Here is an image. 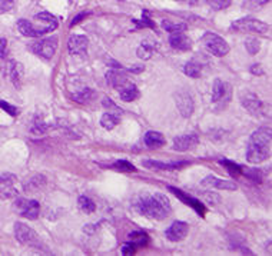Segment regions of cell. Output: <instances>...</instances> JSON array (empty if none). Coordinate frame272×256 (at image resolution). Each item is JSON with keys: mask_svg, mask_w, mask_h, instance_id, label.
Segmentation results:
<instances>
[{"mask_svg": "<svg viewBox=\"0 0 272 256\" xmlns=\"http://www.w3.org/2000/svg\"><path fill=\"white\" fill-rule=\"evenodd\" d=\"M89 46V39L82 35H72L68 41V49L70 54H86Z\"/></svg>", "mask_w": 272, "mask_h": 256, "instance_id": "14", "label": "cell"}, {"mask_svg": "<svg viewBox=\"0 0 272 256\" xmlns=\"http://www.w3.org/2000/svg\"><path fill=\"white\" fill-rule=\"evenodd\" d=\"M16 180V176L12 173L0 176V199H10L17 195V190L13 186Z\"/></svg>", "mask_w": 272, "mask_h": 256, "instance_id": "13", "label": "cell"}, {"mask_svg": "<svg viewBox=\"0 0 272 256\" xmlns=\"http://www.w3.org/2000/svg\"><path fill=\"white\" fill-rule=\"evenodd\" d=\"M46 130H47V126L45 125V122L42 121L39 116H36L35 121H33V126H32V133H35V135H42V133H45Z\"/></svg>", "mask_w": 272, "mask_h": 256, "instance_id": "34", "label": "cell"}, {"mask_svg": "<svg viewBox=\"0 0 272 256\" xmlns=\"http://www.w3.org/2000/svg\"><path fill=\"white\" fill-rule=\"evenodd\" d=\"M143 142L145 145L150 149H158L165 145V137L161 132H156V130H149L146 132V135L143 137Z\"/></svg>", "mask_w": 272, "mask_h": 256, "instance_id": "21", "label": "cell"}, {"mask_svg": "<svg viewBox=\"0 0 272 256\" xmlns=\"http://www.w3.org/2000/svg\"><path fill=\"white\" fill-rule=\"evenodd\" d=\"M78 206H79V209H81L82 212H85V213H93L96 211V205L95 202L91 199V198H88V196H81L79 199H78Z\"/></svg>", "mask_w": 272, "mask_h": 256, "instance_id": "29", "label": "cell"}, {"mask_svg": "<svg viewBox=\"0 0 272 256\" xmlns=\"http://www.w3.org/2000/svg\"><path fill=\"white\" fill-rule=\"evenodd\" d=\"M14 209L23 216L27 217L30 220H36L39 217L41 213V205L38 201L35 199H23V198H19L16 202H14Z\"/></svg>", "mask_w": 272, "mask_h": 256, "instance_id": "8", "label": "cell"}, {"mask_svg": "<svg viewBox=\"0 0 272 256\" xmlns=\"http://www.w3.org/2000/svg\"><path fill=\"white\" fill-rule=\"evenodd\" d=\"M242 173H245V176H248L252 182H261V172H259L258 169H242Z\"/></svg>", "mask_w": 272, "mask_h": 256, "instance_id": "39", "label": "cell"}, {"mask_svg": "<svg viewBox=\"0 0 272 256\" xmlns=\"http://www.w3.org/2000/svg\"><path fill=\"white\" fill-rule=\"evenodd\" d=\"M142 165L148 169H155V171H177L181 169L186 165H189V162L181 161V162H158V161H152V159H145L142 161Z\"/></svg>", "mask_w": 272, "mask_h": 256, "instance_id": "17", "label": "cell"}, {"mask_svg": "<svg viewBox=\"0 0 272 256\" xmlns=\"http://www.w3.org/2000/svg\"><path fill=\"white\" fill-rule=\"evenodd\" d=\"M0 108L3 109L4 112H7L10 116H17L19 115V109L13 106V105H10V103H7L6 100H0Z\"/></svg>", "mask_w": 272, "mask_h": 256, "instance_id": "38", "label": "cell"}, {"mask_svg": "<svg viewBox=\"0 0 272 256\" xmlns=\"http://www.w3.org/2000/svg\"><path fill=\"white\" fill-rule=\"evenodd\" d=\"M177 108L182 118H190L193 113V99L188 92H179L175 96Z\"/></svg>", "mask_w": 272, "mask_h": 256, "instance_id": "12", "label": "cell"}, {"mask_svg": "<svg viewBox=\"0 0 272 256\" xmlns=\"http://www.w3.org/2000/svg\"><path fill=\"white\" fill-rule=\"evenodd\" d=\"M92 94H93V92L91 90V89H83V90H81V92H78V93H75L72 97H73V100L75 102H78V103H85V102H88L91 97H92Z\"/></svg>", "mask_w": 272, "mask_h": 256, "instance_id": "33", "label": "cell"}, {"mask_svg": "<svg viewBox=\"0 0 272 256\" xmlns=\"http://www.w3.org/2000/svg\"><path fill=\"white\" fill-rule=\"evenodd\" d=\"M143 70H145L143 66H135V68L129 69V72H132V73H140V72H143Z\"/></svg>", "mask_w": 272, "mask_h": 256, "instance_id": "47", "label": "cell"}, {"mask_svg": "<svg viewBox=\"0 0 272 256\" xmlns=\"http://www.w3.org/2000/svg\"><path fill=\"white\" fill-rule=\"evenodd\" d=\"M252 1H254V6L258 7V6H265V4L270 3L271 0H252Z\"/></svg>", "mask_w": 272, "mask_h": 256, "instance_id": "46", "label": "cell"}, {"mask_svg": "<svg viewBox=\"0 0 272 256\" xmlns=\"http://www.w3.org/2000/svg\"><path fill=\"white\" fill-rule=\"evenodd\" d=\"M134 23H135L137 29H143V27H150V29H155V27H156L155 22L150 19L149 10H146V9L142 12V19H140V20L134 19Z\"/></svg>", "mask_w": 272, "mask_h": 256, "instance_id": "30", "label": "cell"}, {"mask_svg": "<svg viewBox=\"0 0 272 256\" xmlns=\"http://www.w3.org/2000/svg\"><path fill=\"white\" fill-rule=\"evenodd\" d=\"M198 143H199V136L196 133L181 135L174 139V149L178 152H186V150L195 148Z\"/></svg>", "mask_w": 272, "mask_h": 256, "instance_id": "16", "label": "cell"}, {"mask_svg": "<svg viewBox=\"0 0 272 256\" xmlns=\"http://www.w3.org/2000/svg\"><path fill=\"white\" fill-rule=\"evenodd\" d=\"M201 43L209 53H212L217 57H222L229 53V44L222 36L214 32H205L204 36L201 38Z\"/></svg>", "mask_w": 272, "mask_h": 256, "instance_id": "4", "label": "cell"}, {"mask_svg": "<svg viewBox=\"0 0 272 256\" xmlns=\"http://www.w3.org/2000/svg\"><path fill=\"white\" fill-rule=\"evenodd\" d=\"M29 50L43 59H52L57 50V38L39 39L29 44Z\"/></svg>", "mask_w": 272, "mask_h": 256, "instance_id": "7", "label": "cell"}, {"mask_svg": "<svg viewBox=\"0 0 272 256\" xmlns=\"http://www.w3.org/2000/svg\"><path fill=\"white\" fill-rule=\"evenodd\" d=\"M14 236L22 245H26V246L35 248V249L43 248L38 233L32 228H29L27 225L22 223V222H16L14 223Z\"/></svg>", "mask_w": 272, "mask_h": 256, "instance_id": "6", "label": "cell"}, {"mask_svg": "<svg viewBox=\"0 0 272 256\" xmlns=\"http://www.w3.org/2000/svg\"><path fill=\"white\" fill-rule=\"evenodd\" d=\"M251 73H254V75H262V73H264V70L261 69L259 65H254V66L251 68Z\"/></svg>", "mask_w": 272, "mask_h": 256, "instance_id": "45", "label": "cell"}, {"mask_svg": "<svg viewBox=\"0 0 272 256\" xmlns=\"http://www.w3.org/2000/svg\"><path fill=\"white\" fill-rule=\"evenodd\" d=\"M239 100L241 105L244 106L251 115H259L264 109V103L262 100H259V97L255 93L249 92V90H241L239 92Z\"/></svg>", "mask_w": 272, "mask_h": 256, "instance_id": "9", "label": "cell"}, {"mask_svg": "<svg viewBox=\"0 0 272 256\" xmlns=\"http://www.w3.org/2000/svg\"><path fill=\"white\" fill-rule=\"evenodd\" d=\"M183 73L186 76H189L192 79H198L202 75V65L198 63L196 60H189L185 66H183Z\"/></svg>", "mask_w": 272, "mask_h": 256, "instance_id": "24", "label": "cell"}, {"mask_svg": "<svg viewBox=\"0 0 272 256\" xmlns=\"http://www.w3.org/2000/svg\"><path fill=\"white\" fill-rule=\"evenodd\" d=\"M206 3L211 7H214L215 10H222V9H227L231 4V0H206Z\"/></svg>", "mask_w": 272, "mask_h": 256, "instance_id": "37", "label": "cell"}, {"mask_svg": "<svg viewBox=\"0 0 272 256\" xmlns=\"http://www.w3.org/2000/svg\"><path fill=\"white\" fill-rule=\"evenodd\" d=\"M102 105L108 109V112H110V113H115V115H118V116H121V115H122V109L119 108L118 105H115V103H113V100H112V99H109V97H105V99H103Z\"/></svg>", "mask_w": 272, "mask_h": 256, "instance_id": "36", "label": "cell"}, {"mask_svg": "<svg viewBox=\"0 0 272 256\" xmlns=\"http://www.w3.org/2000/svg\"><path fill=\"white\" fill-rule=\"evenodd\" d=\"M86 16H89V13H81V14H78L76 17H73V20H72V23H70V26H75V25H78V23L81 22L82 19H85Z\"/></svg>", "mask_w": 272, "mask_h": 256, "instance_id": "44", "label": "cell"}, {"mask_svg": "<svg viewBox=\"0 0 272 256\" xmlns=\"http://www.w3.org/2000/svg\"><path fill=\"white\" fill-rule=\"evenodd\" d=\"M175 1H186V0H175Z\"/></svg>", "mask_w": 272, "mask_h": 256, "instance_id": "48", "label": "cell"}, {"mask_svg": "<svg viewBox=\"0 0 272 256\" xmlns=\"http://www.w3.org/2000/svg\"><path fill=\"white\" fill-rule=\"evenodd\" d=\"M23 73H25V69H23V65H22V63L14 62V60H12V62L9 63V76H10L12 83H13L17 89H20V86H22Z\"/></svg>", "mask_w": 272, "mask_h": 256, "instance_id": "19", "label": "cell"}, {"mask_svg": "<svg viewBox=\"0 0 272 256\" xmlns=\"http://www.w3.org/2000/svg\"><path fill=\"white\" fill-rule=\"evenodd\" d=\"M162 27L165 29V32H169V33H178V32L186 30L185 23H172L171 20H162Z\"/></svg>", "mask_w": 272, "mask_h": 256, "instance_id": "31", "label": "cell"}, {"mask_svg": "<svg viewBox=\"0 0 272 256\" xmlns=\"http://www.w3.org/2000/svg\"><path fill=\"white\" fill-rule=\"evenodd\" d=\"M169 43L172 49H177L179 52H186L192 47V42L189 38H186L183 35V32H178V33H171L169 36Z\"/></svg>", "mask_w": 272, "mask_h": 256, "instance_id": "18", "label": "cell"}, {"mask_svg": "<svg viewBox=\"0 0 272 256\" xmlns=\"http://www.w3.org/2000/svg\"><path fill=\"white\" fill-rule=\"evenodd\" d=\"M168 190H169V192H172L179 201H182L185 205L190 206V208H192L198 215L201 216V217H204L206 209H205L204 203L201 202V201H198L196 198H192V196L188 195L186 192H183V190H181V189L175 188V186H168Z\"/></svg>", "mask_w": 272, "mask_h": 256, "instance_id": "10", "label": "cell"}, {"mask_svg": "<svg viewBox=\"0 0 272 256\" xmlns=\"http://www.w3.org/2000/svg\"><path fill=\"white\" fill-rule=\"evenodd\" d=\"M129 242H132L136 248L146 246L149 243V235L143 230H135L129 235Z\"/></svg>", "mask_w": 272, "mask_h": 256, "instance_id": "26", "label": "cell"}, {"mask_svg": "<svg viewBox=\"0 0 272 256\" xmlns=\"http://www.w3.org/2000/svg\"><path fill=\"white\" fill-rule=\"evenodd\" d=\"M201 185L204 188H215L221 189V190H236L238 185L233 180H224V179H218L215 176L209 175L204 177L201 180Z\"/></svg>", "mask_w": 272, "mask_h": 256, "instance_id": "15", "label": "cell"}, {"mask_svg": "<svg viewBox=\"0 0 272 256\" xmlns=\"http://www.w3.org/2000/svg\"><path fill=\"white\" fill-rule=\"evenodd\" d=\"M219 163L229 172V175L233 176V177H238V176L242 175V168L238 165V163L232 162L229 159H225V158H222V159H219Z\"/></svg>", "mask_w": 272, "mask_h": 256, "instance_id": "28", "label": "cell"}, {"mask_svg": "<svg viewBox=\"0 0 272 256\" xmlns=\"http://www.w3.org/2000/svg\"><path fill=\"white\" fill-rule=\"evenodd\" d=\"M227 87L228 86L221 79H215L214 81V87H212V102L217 103L219 100H222L225 97V94H227V90H228Z\"/></svg>", "mask_w": 272, "mask_h": 256, "instance_id": "25", "label": "cell"}, {"mask_svg": "<svg viewBox=\"0 0 272 256\" xmlns=\"http://www.w3.org/2000/svg\"><path fill=\"white\" fill-rule=\"evenodd\" d=\"M14 0H0V12H7L13 7Z\"/></svg>", "mask_w": 272, "mask_h": 256, "instance_id": "41", "label": "cell"}, {"mask_svg": "<svg viewBox=\"0 0 272 256\" xmlns=\"http://www.w3.org/2000/svg\"><path fill=\"white\" fill-rule=\"evenodd\" d=\"M112 168L115 171H119V172H136V168L128 161H116V162L112 163Z\"/></svg>", "mask_w": 272, "mask_h": 256, "instance_id": "32", "label": "cell"}, {"mask_svg": "<svg viewBox=\"0 0 272 256\" xmlns=\"http://www.w3.org/2000/svg\"><path fill=\"white\" fill-rule=\"evenodd\" d=\"M106 82L109 83V86H112L115 89H121L126 83H129L126 75L119 70H109L106 73Z\"/></svg>", "mask_w": 272, "mask_h": 256, "instance_id": "20", "label": "cell"}, {"mask_svg": "<svg viewBox=\"0 0 272 256\" xmlns=\"http://www.w3.org/2000/svg\"><path fill=\"white\" fill-rule=\"evenodd\" d=\"M136 249H137V248H136L134 243L126 242L121 246V254H122V255H132V254H135Z\"/></svg>", "mask_w": 272, "mask_h": 256, "instance_id": "40", "label": "cell"}, {"mask_svg": "<svg viewBox=\"0 0 272 256\" xmlns=\"http://www.w3.org/2000/svg\"><path fill=\"white\" fill-rule=\"evenodd\" d=\"M271 128H261L251 135L246 146L248 162L258 165L271 156Z\"/></svg>", "mask_w": 272, "mask_h": 256, "instance_id": "2", "label": "cell"}, {"mask_svg": "<svg viewBox=\"0 0 272 256\" xmlns=\"http://www.w3.org/2000/svg\"><path fill=\"white\" fill-rule=\"evenodd\" d=\"M245 47H246V50H248L249 54H257L259 52L261 43L255 38H249V39H246V42H245Z\"/></svg>", "mask_w": 272, "mask_h": 256, "instance_id": "35", "label": "cell"}, {"mask_svg": "<svg viewBox=\"0 0 272 256\" xmlns=\"http://www.w3.org/2000/svg\"><path fill=\"white\" fill-rule=\"evenodd\" d=\"M232 30H236V32H248V33H268L271 30V26L268 23H264L258 19H252V17H245V19H239V20H235L231 25Z\"/></svg>", "mask_w": 272, "mask_h": 256, "instance_id": "5", "label": "cell"}, {"mask_svg": "<svg viewBox=\"0 0 272 256\" xmlns=\"http://www.w3.org/2000/svg\"><path fill=\"white\" fill-rule=\"evenodd\" d=\"M139 94L140 93H139L136 85H134V83H126L125 86L119 89V96H121L123 102H134L139 97Z\"/></svg>", "mask_w": 272, "mask_h": 256, "instance_id": "22", "label": "cell"}, {"mask_svg": "<svg viewBox=\"0 0 272 256\" xmlns=\"http://www.w3.org/2000/svg\"><path fill=\"white\" fill-rule=\"evenodd\" d=\"M188 235V223L183 220H175L165 230V236L169 242H181Z\"/></svg>", "mask_w": 272, "mask_h": 256, "instance_id": "11", "label": "cell"}, {"mask_svg": "<svg viewBox=\"0 0 272 256\" xmlns=\"http://www.w3.org/2000/svg\"><path fill=\"white\" fill-rule=\"evenodd\" d=\"M35 20L38 23H41L42 26H33L32 22H29L26 19H20V20H17V25H16L17 30L26 38H41V36L49 33V32L56 30L59 26L57 19L49 12H42V13L36 14Z\"/></svg>", "mask_w": 272, "mask_h": 256, "instance_id": "3", "label": "cell"}, {"mask_svg": "<svg viewBox=\"0 0 272 256\" xmlns=\"http://www.w3.org/2000/svg\"><path fill=\"white\" fill-rule=\"evenodd\" d=\"M38 179H39V176L33 177V179H32V180L29 182V185H26V186H25V188H26V190H36V189L41 188V185H39Z\"/></svg>", "mask_w": 272, "mask_h": 256, "instance_id": "43", "label": "cell"}, {"mask_svg": "<svg viewBox=\"0 0 272 256\" xmlns=\"http://www.w3.org/2000/svg\"><path fill=\"white\" fill-rule=\"evenodd\" d=\"M118 123H119V116L115 113H110V112L103 113L100 118V126L106 130H112L113 128H116Z\"/></svg>", "mask_w": 272, "mask_h": 256, "instance_id": "27", "label": "cell"}, {"mask_svg": "<svg viewBox=\"0 0 272 256\" xmlns=\"http://www.w3.org/2000/svg\"><path fill=\"white\" fill-rule=\"evenodd\" d=\"M134 209L139 215L155 220H163L172 212L171 201L163 193H139L134 201Z\"/></svg>", "mask_w": 272, "mask_h": 256, "instance_id": "1", "label": "cell"}, {"mask_svg": "<svg viewBox=\"0 0 272 256\" xmlns=\"http://www.w3.org/2000/svg\"><path fill=\"white\" fill-rule=\"evenodd\" d=\"M155 47H156L155 42H142L140 46L136 50V54L142 60H149L150 57L153 56V53H155Z\"/></svg>", "mask_w": 272, "mask_h": 256, "instance_id": "23", "label": "cell"}, {"mask_svg": "<svg viewBox=\"0 0 272 256\" xmlns=\"http://www.w3.org/2000/svg\"><path fill=\"white\" fill-rule=\"evenodd\" d=\"M7 54V41L4 38H0V59H4Z\"/></svg>", "mask_w": 272, "mask_h": 256, "instance_id": "42", "label": "cell"}]
</instances>
